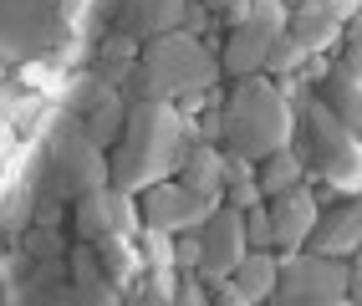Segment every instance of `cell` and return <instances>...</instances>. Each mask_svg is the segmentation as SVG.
<instances>
[{"label":"cell","instance_id":"6da1fadb","mask_svg":"<svg viewBox=\"0 0 362 306\" xmlns=\"http://www.w3.org/2000/svg\"><path fill=\"white\" fill-rule=\"evenodd\" d=\"M179 138H184V123H179V112L168 107V102H153V98H143L128 107V128H123V148H117L112 158V189H148V184H158L168 169H179Z\"/></svg>","mask_w":362,"mask_h":306},{"label":"cell","instance_id":"7a4b0ae2","mask_svg":"<svg viewBox=\"0 0 362 306\" xmlns=\"http://www.w3.org/2000/svg\"><path fill=\"white\" fill-rule=\"evenodd\" d=\"M220 128H225L230 153H240V158H265V153L286 148L291 133H296L286 98L271 82H250V77L230 92V102L220 112Z\"/></svg>","mask_w":362,"mask_h":306},{"label":"cell","instance_id":"3957f363","mask_svg":"<svg viewBox=\"0 0 362 306\" xmlns=\"http://www.w3.org/2000/svg\"><path fill=\"white\" fill-rule=\"evenodd\" d=\"M133 82H138V102L143 98L168 102V98H184V92H204L214 82V57L194 36L163 31V36H153L148 52L133 61Z\"/></svg>","mask_w":362,"mask_h":306},{"label":"cell","instance_id":"277c9868","mask_svg":"<svg viewBox=\"0 0 362 306\" xmlns=\"http://www.w3.org/2000/svg\"><path fill=\"white\" fill-rule=\"evenodd\" d=\"M347 281H352V271L337 261V255L286 250L276 301H286V306H337V301H347Z\"/></svg>","mask_w":362,"mask_h":306},{"label":"cell","instance_id":"5b68a950","mask_svg":"<svg viewBox=\"0 0 362 306\" xmlns=\"http://www.w3.org/2000/svg\"><path fill=\"white\" fill-rule=\"evenodd\" d=\"M103 184H107L103 148L92 143L82 128L62 133L57 148H52V163H46V194H52V199H82L92 189H103Z\"/></svg>","mask_w":362,"mask_h":306},{"label":"cell","instance_id":"8992f818","mask_svg":"<svg viewBox=\"0 0 362 306\" xmlns=\"http://www.w3.org/2000/svg\"><path fill=\"white\" fill-rule=\"evenodd\" d=\"M209 209H214V199L194 194L184 179H179V184L158 179V184H148V189H143V204H138V215H143V225H148V230H163V235H184V230L204 225V220H209Z\"/></svg>","mask_w":362,"mask_h":306},{"label":"cell","instance_id":"52a82bcc","mask_svg":"<svg viewBox=\"0 0 362 306\" xmlns=\"http://www.w3.org/2000/svg\"><path fill=\"white\" fill-rule=\"evenodd\" d=\"M245 215L240 209H209V220L199 225V276L220 286L225 276H235V266L245 261Z\"/></svg>","mask_w":362,"mask_h":306},{"label":"cell","instance_id":"ba28073f","mask_svg":"<svg viewBox=\"0 0 362 306\" xmlns=\"http://www.w3.org/2000/svg\"><path fill=\"white\" fill-rule=\"evenodd\" d=\"M317 220H322V209H317V199H311V189H301V184L281 189L276 204H271V230H276L281 250H301L311 240V230H317Z\"/></svg>","mask_w":362,"mask_h":306},{"label":"cell","instance_id":"9c48e42d","mask_svg":"<svg viewBox=\"0 0 362 306\" xmlns=\"http://www.w3.org/2000/svg\"><path fill=\"white\" fill-rule=\"evenodd\" d=\"M306 245L317 250V255H337V261H342V255H357V250H362V199L352 194L347 204L327 209Z\"/></svg>","mask_w":362,"mask_h":306},{"label":"cell","instance_id":"30bf717a","mask_svg":"<svg viewBox=\"0 0 362 306\" xmlns=\"http://www.w3.org/2000/svg\"><path fill=\"white\" fill-rule=\"evenodd\" d=\"M133 225V204H128V194L123 189H92V194H82L77 199V235L82 240H103V235H112V230H128Z\"/></svg>","mask_w":362,"mask_h":306},{"label":"cell","instance_id":"8fae6325","mask_svg":"<svg viewBox=\"0 0 362 306\" xmlns=\"http://www.w3.org/2000/svg\"><path fill=\"white\" fill-rule=\"evenodd\" d=\"M189 0H123L117 6V36H163L184 20Z\"/></svg>","mask_w":362,"mask_h":306},{"label":"cell","instance_id":"7c38bea8","mask_svg":"<svg viewBox=\"0 0 362 306\" xmlns=\"http://www.w3.org/2000/svg\"><path fill=\"white\" fill-rule=\"evenodd\" d=\"M46 0H0V57H16L41 41Z\"/></svg>","mask_w":362,"mask_h":306},{"label":"cell","instance_id":"4fadbf2b","mask_svg":"<svg viewBox=\"0 0 362 306\" xmlns=\"http://www.w3.org/2000/svg\"><path fill=\"white\" fill-rule=\"evenodd\" d=\"M123 128H128V102L117 98L112 87H103L98 98H92V107L82 112V133H87L98 148H107V143L123 138Z\"/></svg>","mask_w":362,"mask_h":306},{"label":"cell","instance_id":"5bb4252c","mask_svg":"<svg viewBox=\"0 0 362 306\" xmlns=\"http://www.w3.org/2000/svg\"><path fill=\"white\" fill-rule=\"evenodd\" d=\"M179 174H184V184L194 194H204V199H214L220 204V194H225V153H214V148H184L179 153Z\"/></svg>","mask_w":362,"mask_h":306},{"label":"cell","instance_id":"9a60e30c","mask_svg":"<svg viewBox=\"0 0 362 306\" xmlns=\"http://www.w3.org/2000/svg\"><path fill=\"white\" fill-rule=\"evenodd\" d=\"M235 286H240V296H245V306L250 301H265V296H276V281H281V261L271 250H245V261L235 266Z\"/></svg>","mask_w":362,"mask_h":306},{"label":"cell","instance_id":"2e32d148","mask_svg":"<svg viewBox=\"0 0 362 306\" xmlns=\"http://www.w3.org/2000/svg\"><path fill=\"white\" fill-rule=\"evenodd\" d=\"M265 57H271V41L255 36V31H245V26H235L230 41H225L220 66H225L230 77H255V72H265Z\"/></svg>","mask_w":362,"mask_h":306},{"label":"cell","instance_id":"e0dca14e","mask_svg":"<svg viewBox=\"0 0 362 306\" xmlns=\"http://www.w3.org/2000/svg\"><path fill=\"white\" fill-rule=\"evenodd\" d=\"M301 174H306V163H301V153L286 143V148H276V153H265V163L255 169V184H260V194L265 199H276L281 189H291V184H301Z\"/></svg>","mask_w":362,"mask_h":306},{"label":"cell","instance_id":"ac0fdd59","mask_svg":"<svg viewBox=\"0 0 362 306\" xmlns=\"http://www.w3.org/2000/svg\"><path fill=\"white\" fill-rule=\"evenodd\" d=\"M71 276H77V301H112V286L103 276V255L92 240L71 250Z\"/></svg>","mask_w":362,"mask_h":306},{"label":"cell","instance_id":"d6986e66","mask_svg":"<svg viewBox=\"0 0 362 306\" xmlns=\"http://www.w3.org/2000/svg\"><path fill=\"white\" fill-rule=\"evenodd\" d=\"M322 102L342 117V123L352 133H362V77H342V72H332L322 82Z\"/></svg>","mask_w":362,"mask_h":306},{"label":"cell","instance_id":"ffe728a7","mask_svg":"<svg viewBox=\"0 0 362 306\" xmlns=\"http://www.w3.org/2000/svg\"><path fill=\"white\" fill-rule=\"evenodd\" d=\"M92 245H98V255H103L107 286H128L133 271H138V250L123 240V230H112V235H103V240H92Z\"/></svg>","mask_w":362,"mask_h":306},{"label":"cell","instance_id":"44dd1931","mask_svg":"<svg viewBox=\"0 0 362 306\" xmlns=\"http://www.w3.org/2000/svg\"><path fill=\"white\" fill-rule=\"evenodd\" d=\"M322 174L337 194H362V143L352 138V143H342L327 163H322Z\"/></svg>","mask_w":362,"mask_h":306},{"label":"cell","instance_id":"7402d4cb","mask_svg":"<svg viewBox=\"0 0 362 306\" xmlns=\"http://www.w3.org/2000/svg\"><path fill=\"white\" fill-rule=\"evenodd\" d=\"M291 31L296 41H306V52H317V46H332L337 41V31H342V20H332V16H322V11H291Z\"/></svg>","mask_w":362,"mask_h":306},{"label":"cell","instance_id":"603a6c76","mask_svg":"<svg viewBox=\"0 0 362 306\" xmlns=\"http://www.w3.org/2000/svg\"><path fill=\"white\" fill-rule=\"evenodd\" d=\"M240 26L265 36V41H276V36H286V26H291V11H286L281 0H250V11H245Z\"/></svg>","mask_w":362,"mask_h":306},{"label":"cell","instance_id":"cb8c5ba5","mask_svg":"<svg viewBox=\"0 0 362 306\" xmlns=\"http://www.w3.org/2000/svg\"><path fill=\"white\" fill-rule=\"evenodd\" d=\"M311 52H306V41H296L291 31L286 36H276L271 41V57H265V72H296V66L306 61Z\"/></svg>","mask_w":362,"mask_h":306},{"label":"cell","instance_id":"d4e9b609","mask_svg":"<svg viewBox=\"0 0 362 306\" xmlns=\"http://www.w3.org/2000/svg\"><path fill=\"white\" fill-rule=\"evenodd\" d=\"M245 245H250V250H271V245H276V230H271V209H265V199L245 209Z\"/></svg>","mask_w":362,"mask_h":306},{"label":"cell","instance_id":"484cf974","mask_svg":"<svg viewBox=\"0 0 362 306\" xmlns=\"http://www.w3.org/2000/svg\"><path fill=\"white\" fill-rule=\"evenodd\" d=\"M220 199H225L230 209H240V215H245V209H250V204H260L265 194H260V184H255V174H245V179H230Z\"/></svg>","mask_w":362,"mask_h":306},{"label":"cell","instance_id":"4316f807","mask_svg":"<svg viewBox=\"0 0 362 306\" xmlns=\"http://www.w3.org/2000/svg\"><path fill=\"white\" fill-rule=\"evenodd\" d=\"M291 6L296 11H322V16H332V20H342V26H347L362 0H291Z\"/></svg>","mask_w":362,"mask_h":306},{"label":"cell","instance_id":"83f0119b","mask_svg":"<svg viewBox=\"0 0 362 306\" xmlns=\"http://www.w3.org/2000/svg\"><path fill=\"white\" fill-rule=\"evenodd\" d=\"M332 72H342V77H362V36H357V31L347 36V52L337 57V66H332Z\"/></svg>","mask_w":362,"mask_h":306},{"label":"cell","instance_id":"f1b7e54d","mask_svg":"<svg viewBox=\"0 0 362 306\" xmlns=\"http://www.w3.org/2000/svg\"><path fill=\"white\" fill-rule=\"evenodd\" d=\"M174 266L179 271H199V235H184L174 245Z\"/></svg>","mask_w":362,"mask_h":306},{"label":"cell","instance_id":"f546056e","mask_svg":"<svg viewBox=\"0 0 362 306\" xmlns=\"http://www.w3.org/2000/svg\"><path fill=\"white\" fill-rule=\"evenodd\" d=\"M26 250H31V255H41V261H46V255H62V240L52 235V225H41V230L31 235V240H26Z\"/></svg>","mask_w":362,"mask_h":306},{"label":"cell","instance_id":"4dcf8cb0","mask_svg":"<svg viewBox=\"0 0 362 306\" xmlns=\"http://www.w3.org/2000/svg\"><path fill=\"white\" fill-rule=\"evenodd\" d=\"M138 301H179V291H168V276L158 271V276H148V281H143Z\"/></svg>","mask_w":362,"mask_h":306},{"label":"cell","instance_id":"1f68e13d","mask_svg":"<svg viewBox=\"0 0 362 306\" xmlns=\"http://www.w3.org/2000/svg\"><path fill=\"white\" fill-rule=\"evenodd\" d=\"M62 204H66V199H52V194H46L41 209H36V220H41V225H57V220H62Z\"/></svg>","mask_w":362,"mask_h":306},{"label":"cell","instance_id":"d6a6232c","mask_svg":"<svg viewBox=\"0 0 362 306\" xmlns=\"http://www.w3.org/2000/svg\"><path fill=\"white\" fill-rule=\"evenodd\" d=\"M347 301H362V271H352V281H347Z\"/></svg>","mask_w":362,"mask_h":306},{"label":"cell","instance_id":"836d02e7","mask_svg":"<svg viewBox=\"0 0 362 306\" xmlns=\"http://www.w3.org/2000/svg\"><path fill=\"white\" fill-rule=\"evenodd\" d=\"M357 11H362V6H357Z\"/></svg>","mask_w":362,"mask_h":306}]
</instances>
